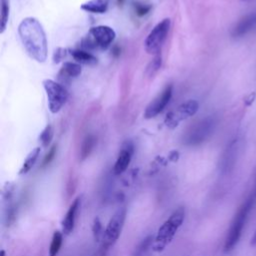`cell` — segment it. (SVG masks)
Wrapping results in <instances>:
<instances>
[{
  "mask_svg": "<svg viewBox=\"0 0 256 256\" xmlns=\"http://www.w3.org/2000/svg\"><path fill=\"white\" fill-rule=\"evenodd\" d=\"M18 34L27 54L39 63L47 59L48 44L42 24L34 17L24 18L18 26Z\"/></svg>",
  "mask_w": 256,
  "mask_h": 256,
  "instance_id": "obj_1",
  "label": "cell"
},
{
  "mask_svg": "<svg viewBox=\"0 0 256 256\" xmlns=\"http://www.w3.org/2000/svg\"><path fill=\"white\" fill-rule=\"evenodd\" d=\"M256 203V181L253 190H251L248 197L245 199V201L241 204L239 207L237 213L235 214L230 228L228 230L227 236L225 238L224 242V251L230 252L234 249V247L237 245V243L240 240V237L242 235L243 228L245 226L246 220L248 218V215L250 211L253 209L254 205Z\"/></svg>",
  "mask_w": 256,
  "mask_h": 256,
  "instance_id": "obj_2",
  "label": "cell"
},
{
  "mask_svg": "<svg viewBox=\"0 0 256 256\" xmlns=\"http://www.w3.org/2000/svg\"><path fill=\"white\" fill-rule=\"evenodd\" d=\"M185 207L180 206L161 224L152 242V250L154 252H162L172 242L185 220Z\"/></svg>",
  "mask_w": 256,
  "mask_h": 256,
  "instance_id": "obj_3",
  "label": "cell"
},
{
  "mask_svg": "<svg viewBox=\"0 0 256 256\" xmlns=\"http://www.w3.org/2000/svg\"><path fill=\"white\" fill-rule=\"evenodd\" d=\"M116 32L107 25L91 27L88 34L82 39L81 49L84 50H106L115 40Z\"/></svg>",
  "mask_w": 256,
  "mask_h": 256,
  "instance_id": "obj_4",
  "label": "cell"
},
{
  "mask_svg": "<svg viewBox=\"0 0 256 256\" xmlns=\"http://www.w3.org/2000/svg\"><path fill=\"white\" fill-rule=\"evenodd\" d=\"M126 219V208H120L109 220L106 228L104 229L102 237V245L100 248V255L104 256L111 246L118 240Z\"/></svg>",
  "mask_w": 256,
  "mask_h": 256,
  "instance_id": "obj_5",
  "label": "cell"
},
{
  "mask_svg": "<svg viewBox=\"0 0 256 256\" xmlns=\"http://www.w3.org/2000/svg\"><path fill=\"white\" fill-rule=\"evenodd\" d=\"M42 84L47 95L50 112L54 114L58 113L68 100V91L62 84L52 79H45Z\"/></svg>",
  "mask_w": 256,
  "mask_h": 256,
  "instance_id": "obj_6",
  "label": "cell"
},
{
  "mask_svg": "<svg viewBox=\"0 0 256 256\" xmlns=\"http://www.w3.org/2000/svg\"><path fill=\"white\" fill-rule=\"evenodd\" d=\"M215 126L216 119L213 116H208L200 120L198 123L192 126L189 131H187L186 135L184 136V143L190 146H195L203 143L213 133Z\"/></svg>",
  "mask_w": 256,
  "mask_h": 256,
  "instance_id": "obj_7",
  "label": "cell"
},
{
  "mask_svg": "<svg viewBox=\"0 0 256 256\" xmlns=\"http://www.w3.org/2000/svg\"><path fill=\"white\" fill-rule=\"evenodd\" d=\"M170 26V18H164L159 23H157L150 31L144 41V47L148 54H156L160 51L162 45L167 38Z\"/></svg>",
  "mask_w": 256,
  "mask_h": 256,
  "instance_id": "obj_8",
  "label": "cell"
},
{
  "mask_svg": "<svg viewBox=\"0 0 256 256\" xmlns=\"http://www.w3.org/2000/svg\"><path fill=\"white\" fill-rule=\"evenodd\" d=\"M198 108L199 104L196 100H187L186 102L180 104L176 110L167 114L165 118L166 126L171 129L175 128L181 121L193 116L198 111Z\"/></svg>",
  "mask_w": 256,
  "mask_h": 256,
  "instance_id": "obj_9",
  "label": "cell"
},
{
  "mask_svg": "<svg viewBox=\"0 0 256 256\" xmlns=\"http://www.w3.org/2000/svg\"><path fill=\"white\" fill-rule=\"evenodd\" d=\"M172 93H173V86L172 84H169L163 89V91L160 94L157 95V97H155L147 105L144 111V117L146 119H151L157 116L159 113H161L170 102Z\"/></svg>",
  "mask_w": 256,
  "mask_h": 256,
  "instance_id": "obj_10",
  "label": "cell"
},
{
  "mask_svg": "<svg viewBox=\"0 0 256 256\" xmlns=\"http://www.w3.org/2000/svg\"><path fill=\"white\" fill-rule=\"evenodd\" d=\"M133 153H134L133 143L131 141H126L125 143H123V145L119 151V154L117 156V159L115 161V164L113 166L114 175H116V176L121 175L122 173H124L127 170L128 166L131 162Z\"/></svg>",
  "mask_w": 256,
  "mask_h": 256,
  "instance_id": "obj_11",
  "label": "cell"
},
{
  "mask_svg": "<svg viewBox=\"0 0 256 256\" xmlns=\"http://www.w3.org/2000/svg\"><path fill=\"white\" fill-rule=\"evenodd\" d=\"M256 27V12L250 13L240 19L237 24L233 27L231 35L234 38H239L246 35L248 32Z\"/></svg>",
  "mask_w": 256,
  "mask_h": 256,
  "instance_id": "obj_12",
  "label": "cell"
},
{
  "mask_svg": "<svg viewBox=\"0 0 256 256\" xmlns=\"http://www.w3.org/2000/svg\"><path fill=\"white\" fill-rule=\"evenodd\" d=\"M80 204H81V197L79 196L73 200L69 209L66 212V215L62 221V230H63V233L66 235H69L74 229Z\"/></svg>",
  "mask_w": 256,
  "mask_h": 256,
  "instance_id": "obj_13",
  "label": "cell"
},
{
  "mask_svg": "<svg viewBox=\"0 0 256 256\" xmlns=\"http://www.w3.org/2000/svg\"><path fill=\"white\" fill-rule=\"evenodd\" d=\"M81 72H82V69L78 63L64 62L58 73V77L61 80L67 81L69 79L78 77L81 74Z\"/></svg>",
  "mask_w": 256,
  "mask_h": 256,
  "instance_id": "obj_14",
  "label": "cell"
},
{
  "mask_svg": "<svg viewBox=\"0 0 256 256\" xmlns=\"http://www.w3.org/2000/svg\"><path fill=\"white\" fill-rule=\"evenodd\" d=\"M110 0H89L83 3L80 8L86 12L102 14L105 13L108 9Z\"/></svg>",
  "mask_w": 256,
  "mask_h": 256,
  "instance_id": "obj_15",
  "label": "cell"
},
{
  "mask_svg": "<svg viewBox=\"0 0 256 256\" xmlns=\"http://www.w3.org/2000/svg\"><path fill=\"white\" fill-rule=\"evenodd\" d=\"M71 56L78 63L85 65H95L97 63V58L87 50L84 49H72L69 50Z\"/></svg>",
  "mask_w": 256,
  "mask_h": 256,
  "instance_id": "obj_16",
  "label": "cell"
},
{
  "mask_svg": "<svg viewBox=\"0 0 256 256\" xmlns=\"http://www.w3.org/2000/svg\"><path fill=\"white\" fill-rule=\"evenodd\" d=\"M40 152H41L40 147H35L34 149H32V151H30V153L27 155V157L25 158V160L20 168V171H19L20 175H24L32 169V167L35 165V163L40 155Z\"/></svg>",
  "mask_w": 256,
  "mask_h": 256,
  "instance_id": "obj_17",
  "label": "cell"
},
{
  "mask_svg": "<svg viewBox=\"0 0 256 256\" xmlns=\"http://www.w3.org/2000/svg\"><path fill=\"white\" fill-rule=\"evenodd\" d=\"M236 148H237V141L233 140L227 147V150L225 151V154L223 156V160H222L223 170H228L233 164L235 159V154H236Z\"/></svg>",
  "mask_w": 256,
  "mask_h": 256,
  "instance_id": "obj_18",
  "label": "cell"
},
{
  "mask_svg": "<svg viewBox=\"0 0 256 256\" xmlns=\"http://www.w3.org/2000/svg\"><path fill=\"white\" fill-rule=\"evenodd\" d=\"M95 145H96V138L94 137V135H88L85 137L80 150V159L82 161L85 160L91 154Z\"/></svg>",
  "mask_w": 256,
  "mask_h": 256,
  "instance_id": "obj_19",
  "label": "cell"
},
{
  "mask_svg": "<svg viewBox=\"0 0 256 256\" xmlns=\"http://www.w3.org/2000/svg\"><path fill=\"white\" fill-rule=\"evenodd\" d=\"M63 242V235L60 231H55L52 236V240L49 247V256H56L60 251Z\"/></svg>",
  "mask_w": 256,
  "mask_h": 256,
  "instance_id": "obj_20",
  "label": "cell"
},
{
  "mask_svg": "<svg viewBox=\"0 0 256 256\" xmlns=\"http://www.w3.org/2000/svg\"><path fill=\"white\" fill-rule=\"evenodd\" d=\"M1 21H0V33H3L6 29L9 20L10 5L9 0H1Z\"/></svg>",
  "mask_w": 256,
  "mask_h": 256,
  "instance_id": "obj_21",
  "label": "cell"
},
{
  "mask_svg": "<svg viewBox=\"0 0 256 256\" xmlns=\"http://www.w3.org/2000/svg\"><path fill=\"white\" fill-rule=\"evenodd\" d=\"M161 65H162V56H161V54L157 53V55L147 65L146 71H145L146 75L150 76V77L154 76L158 72V70L160 69Z\"/></svg>",
  "mask_w": 256,
  "mask_h": 256,
  "instance_id": "obj_22",
  "label": "cell"
},
{
  "mask_svg": "<svg viewBox=\"0 0 256 256\" xmlns=\"http://www.w3.org/2000/svg\"><path fill=\"white\" fill-rule=\"evenodd\" d=\"M52 138H53V128L50 124H48L41 132V134L39 136V140L43 147H47L51 143Z\"/></svg>",
  "mask_w": 256,
  "mask_h": 256,
  "instance_id": "obj_23",
  "label": "cell"
},
{
  "mask_svg": "<svg viewBox=\"0 0 256 256\" xmlns=\"http://www.w3.org/2000/svg\"><path fill=\"white\" fill-rule=\"evenodd\" d=\"M153 236H148L146 237L140 244L139 246L136 248V250L134 251V253L132 254V256H143L145 254V252L147 251L148 248H150V246H152V242H153Z\"/></svg>",
  "mask_w": 256,
  "mask_h": 256,
  "instance_id": "obj_24",
  "label": "cell"
},
{
  "mask_svg": "<svg viewBox=\"0 0 256 256\" xmlns=\"http://www.w3.org/2000/svg\"><path fill=\"white\" fill-rule=\"evenodd\" d=\"M92 232H93V236L94 239L96 241H100V239H102L103 237V226H102V222L100 221V219L98 217H96L93 221V225H92Z\"/></svg>",
  "mask_w": 256,
  "mask_h": 256,
  "instance_id": "obj_25",
  "label": "cell"
},
{
  "mask_svg": "<svg viewBox=\"0 0 256 256\" xmlns=\"http://www.w3.org/2000/svg\"><path fill=\"white\" fill-rule=\"evenodd\" d=\"M66 54H67V50H66V49H64V48H62V47L56 48L55 51H54V53H53V62H54V63H59V62H61V61L65 58Z\"/></svg>",
  "mask_w": 256,
  "mask_h": 256,
  "instance_id": "obj_26",
  "label": "cell"
},
{
  "mask_svg": "<svg viewBox=\"0 0 256 256\" xmlns=\"http://www.w3.org/2000/svg\"><path fill=\"white\" fill-rule=\"evenodd\" d=\"M55 154H56V146H52L51 149L49 150V152L46 154V156L44 157L43 159V162H42V167H45L47 166L48 164L51 163V161L54 159L55 157Z\"/></svg>",
  "mask_w": 256,
  "mask_h": 256,
  "instance_id": "obj_27",
  "label": "cell"
},
{
  "mask_svg": "<svg viewBox=\"0 0 256 256\" xmlns=\"http://www.w3.org/2000/svg\"><path fill=\"white\" fill-rule=\"evenodd\" d=\"M151 9L150 5H146V4H140L137 3L135 5V10H136V14L139 16H143L145 14H147Z\"/></svg>",
  "mask_w": 256,
  "mask_h": 256,
  "instance_id": "obj_28",
  "label": "cell"
},
{
  "mask_svg": "<svg viewBox=\"0 0 256 256\" xmlns=\"http://www.w3.org/2000/svg\"><path fill=\"white\" fill-rule=\"evenodd\" d=\"M255 97H256V93H255V92H253V93L249 94V95H248V97H247V98L244 100V102H245V105H247V106H250V105L253 103V101H254Z\"/></svg>",
  "mask_w": 256,
  "mask_h": 256,
  "instance_id": "obj_29",
  "label": "cell"
},
{
  "mask_svg": "<svg viewBox=\"0 0 256 256\" xmlns=\"http://www.w3.org/2000/svg\"><path fill=\"white\" fill-rule=\"evenodd\" d=\"M178 157H179V153H178L177 151H172L171 154H170V156H169V158H170L172 161H176V160L178 159Z\"/></svg>",
  "mask_w": 256,
  "mask_h": 256,
  "instance_id": "obj_30",
  "label": "cell"
},
{
  "mask_svg": "<svg viewBox=\"0 0 256 256\" xmlns=\"http://www.w3.org/2000/svg\"><path fill=\"white\" fill-rule=\"evenodd\" d=\"M250 244H251L252 246H256V232H255V234L253 235V237L251 238V242H250Z\"/></svg>",
  "mask_w": 256,
  "mask_h": 256,
  "instance_id": "obj_31",
  "label": "cell"
},
{
  "mask_svg": "<svg viewBox=\"0 0 256 256\" xmlns=\"http://www.w3.org/2000/svg\"><path fill=\"white\" fill-rule=\"evenodd\" d=\"M117 1L119 4H123V2H124V0H117Z\"/></svg>",
  "mask_w": 256,
  "mask_h": 256,
  "instance_id": "obj_32",
  "label": "cell"
}]
</instances>
